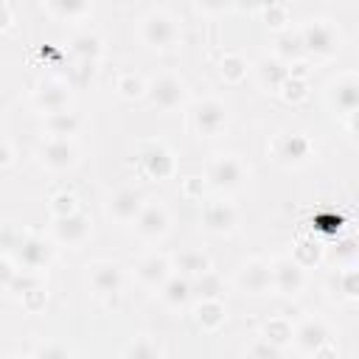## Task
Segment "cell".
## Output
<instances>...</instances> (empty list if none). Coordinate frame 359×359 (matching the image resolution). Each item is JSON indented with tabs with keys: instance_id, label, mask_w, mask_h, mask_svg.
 <instances>
[{
	"instance_id": "37",
	"label": "cell",
	"mask_w": 359,
	"mask_h": 359,
	"mask_svg": "<svg viewBox=\"0 0 359 359\" xmlns=\"http://www.w3.org/2000/svg\"><path fill=\"white\" fill-rule=\"evenodd\" d=\"M34 359H70V351L59 342H42L34 353Z\"/></svg>"
},
{
	"instance_id": "11",
	"label": "cell",
	"mask_w": 359,
	"mask_h": 359,
	"mask_svg": "<svg viewBox=\"0 0 359 359\" xmlns=\"http://www.w3.org/2000/svg\"><path fill=\"white\" fill-rule=\"evenodd\" d=\"M34 101L39 109H45L48 115L50 112H62L67 109V101H70V87L59 79H45L39 81V87L34 90Z\"/></svg>"
},
{
	"instance_id": "24",
	"label": "cell",
	"mask_w": 359,
	"mask_h": 359,
	"mask_svg": "<svg viewBox=\"0 0 359 359\" xmlns=\"http://www.w3.org/2000/svg\"><path fill=\"white\" fill-rule=\"evenodd\" d=\"M191 294H194V292H191V280H188L185 275H171V278L160 286V297H163L168 306H174V309H180L182 303H188Z\"/></svg>"
},
{
	"instance_id": "14",
	"label": "cell",
	"mask_w": 359,
	"mask_h": 359,
	"mask_svg": "<svg viewBox=\"0 0 359 359\" xmlns=\"http://www.w3.org/2000/svg\"><path fill=\"white\" fill-rule=\"evenodd\" d=\"M90 233V216L76 210L70 216H56L53 222V236L62 241V244H81Z\"/></svg>"
},
{
	"instance_id": "28",
	"label": "cell",
	"mask_w": 359,
	"mask_h": 359,
	"mask_svg": "<svg viewBox=\"0 0 359 359\" xmlns=\"http://www.w3.org/2000/svg\"><path fill=\"white\" fill-rule=\"evenodd\" d=\"M123 359H160V345L151 337H135L123 348Z\"/></svg>"
},
{
	"instance_id": "39",
	"label": "cell",
	"mask_w": 359,
	"mask_h": 359,
	"mask_svg": "<svg viewBox=\"0 0 359 359\" xmlns=\"http://www.w3.org/2000/svg\"><path fill=\"white\" fill-rule=\"evenodd\" d=\"M280 90H283V98H286V101H297V98L306 95V84H303V79H294V76H289L286 84H283Z\"/></svg>"
},
{
	"instance_id": "5",
	"label": "cell",
	"mask_w": 359,
	"mask_h": 359,
	"mask_svg": "<svg viewBox=\"0 0 359 359\" xmlns=\"http://www.w3.org/2000/svg\"><path fill=\"white\" fill-rule=\"evenodd\" d=\"M244 180V165L233 154H219L208 163V182L219 191H233Z\"/></svg>"
},
{
	"instance_id": "36",
	"label": "cell",
	"mask_w": 359,
	"mask_h": 359,
	"mask_svg": "<svg viewBox=\"0 0 359 359\" xmlns=\"http://www.w3.org/2000/svg\"><path fill=\"white\" fill-rule=\"evenodd\" d=\"M50 210L56 213V216H70V213H76L79 208H76V196L73 194H56L53 199H50Z\"/></svg>"
},
{
	"instance_id": "8",
	"label": "cell",
	"mask_w": 359,
	"mask_h": 359,
	"mask_svg": "<svg viewBox=\"0 0 359 359\" xmlns=\"http://www.w3.org/2000/svg\"><path fill=\"white\" fill-rule=\"evenodd\" d=\"M168 224H171V216H168L165 205H160L157 199L154 202H146L143 210L135 219V230L143 238H160V236H165L168 233Z\"/></svg>"
},
{
	"instance_id": "20",
	"label": "cell",
	"mask_w": 359,
	"mask_h": 359,
	"mask_svg": "<svg viewBox=\"0 0 359 359\" xmlns=\"http://www.w3.org/2000/svg\"><path fill=\"white\" fill-rule=\"evenodd\" d=\"M174 266L180 269L177 275H185L188 280H194V278L210 272V261H208V255H205L202 250H182V252L174 258Z\"/></svg>"
},
{
	"instance_id": "6",
	"label": "cell",
	"mask_w": 359,
	"mask_h": 359,
	"mask_svg": "<svg viewBox=\"0 0 359 359\" xmlns=\"http://www.w3.org/2000/svg\"><path fill=\"white\" fill-rule=\"evenodd\" d=\"M236 283L247 294H264L266 289H275L272 286V264L264 261V258H252V261L241 264V269L236 275Z\"/></svg>"
},
{
	"instance_id": "34",
	"label": "cell",
	"mask_w": 359,
	"mask_h": 359,
	"mask_svg": "<svg viewBox=\"0 0 359 359\" xmlns=\"http://www.w3.org/2000/svg\"><path fill=\"white\" fill-rule=\"evenodd\" d=\"M48 8L56 11V14H62V17H79V14H87L90 11V6L81 3V0H56V3H48Z\"/></svg>"
},
{
	"instance_id": "9",
	"label": "cell",
	"mask_w": 359,
	"mask_h": 359,
	"mask_svg": "<svg viewBox=\"0 0 359 359\" xmlns=\"http://www.w3.org/2000/svg\"><path fill=\"white\" fill-rule=\"evenodd\" d=\"M306 283L303 275V264H297L294 258H278L272 261V286L280 294H297Z\"/></svg>"
},
{
	"instance_id": "29",
	"label": "cell",
	"mask_w": 359,
	"mask_h": 359,
	"mask_svg": "<svg viewBox=\"0 0 359 359\" xmlns=\"http://www.w3.org/2000/svg\"><path fill=\"white\" fill-rule=\"evenodd\" d=\"M8 294H31V292H36V289H42V280H39V275L34 272V269H20L17 275H14V280L8 283V286H3Z\"/></svg>"
},
{
	"instance_id": "16",
	"label": "cell",
	"mask_w": 359,
	"mask_h": 359,
	"mask_svg": "<svg viewBox=\"0 0 359 359\" xmlns=\"http://www.w3.org/2000/svg\"><path fill=\"white\" fill-rule=\"evenodd\" d=\"M202 222L210 233H230L236 224H238V213L230 202H222V199H213L205 205L202 210Z\"/></svg>"
},
{
	"instance_id": "2",
	"label": "cell",
	"mask_w": 359,
	"mask_h": 359,
	"mask_svg": "<svg viewBox=\"0 0 359 359\" xmlns=\"http://www.w3.org/2000/svg\"><path fill=\"white\" fill-rule=\"evenodd\" d=\"M149 101L157 109H177L185 101V84L174 73H160L149 81Z\"/></svg>"
},
{
	"instance_id": "13",
	"label": "cell",
	"mask_w": 359,
	"mask_h": 359,
	"mask_svg": "<svg viewBox=\"0 0 359 359\" xmlns=\"http://www.w3.org/2000/svg\"><path fill=\"white\" fill-rule=\"evenodd\" d=\"M39 157L48 168H70L76 163V143L70 137H48L39 149Z\"/></svg>"
},
{
	"instance_id": "41",
	"label": "cell",
	"mask_w": 359,
	"mask_h": 359,
	"mask_svg": "<svg viewBox=\"0 0 359 359\" xmlns=\"http://www.w3.org/2000/svg\"><path fill=\"white\" fill-rule=\"evenodd\" d=\"M264 14H266V20H275L272 25H280V22H283L286 8H283V6H266V8H264Z\"/></svg>"
},
{
	"instance_id": "18",
	"label": "cell",
	"mask_w": 359,
	"mask_h": 359,
	"mask_svg": "<svg viewBox=\"0 0 359 359\" xmlns=\"http://www.w3.org/2000/svg\"><path fill=\"white\" fill-rule=\"evenodd\" d=\"M331 104L348 115L359 112V76H342L328 87Z\"/></svg>"
},
{
	"instance_id": "33",
	"label": "cell",
	"mask_w": 359,
	"mask_h": 359,
	"mask_svg": "<svg viewBox=\"0 0 359 359\" xmlns=\"http://www.w3.org/2000/svg\"><path fill=\"white\" fill-rule=\"evenodd\" d=\"M118 90H121L123 98H137V95H143L149 87L143 84L140 76H135V73H123V76L118 79Z\"/></svg>"
},
{
	"instance_id": "40",
	"label": "cell",
	"mask_w": 359,
	"mask_h": 359,
	"mask_svg": "<svg viewBox=\"0 0 359 359\" xmlns=\"http://www.w3.org/2000/svg\"><path fill=\"white\" fill-rule=\"evenodd\" d=\"M356 252H359L356 238H339L337 247H334V255H337V258H353Z\"/></svg>"
},
{
	"instance_id": "12",
	"label": "cell",
	"mask_w": 359,
	"mask_h": 359,
	"mask_svg": "<svg viewBox=\"0 0 359 359\" xmlns=\"http://www.w3.org/2000/svg\"><path fill=\"white\" fill-rule=\"evenodd\" d=\"M135 275H137V280H140L143 286L160 289V286L171 278V264H168V258H163V255H157V252H149V255H143V258L135 264Z\"/></svg>"
},
{
	"instance_id": "42",
	"label": "cell",
	"mask_w": 359,
	"mask_h": 359,
	"mask_svg": "<svg viewBox=\"0 0 359 359\" xmlns=\"http://www.w3.org/2000/svg\"><path fill=\"white\" fill-rule=\"evenodd\" d=\"M314 359H337V348L331 345V339H328L323 348H317V351H314Z\"/></svg>"
},
{
	"instance_id": "45",
	"label": "cell",
	"mask_w": 359,
	"mask_h": 359,
	"mask_svg": "<svg viewBox=\"0 0 359 359\" xmlns=\"http://www.w3.org/2000/svg\"><path fill=\"white\" fill-rule=\"evenodd\" d=\"M351 129L359 135V112H353V115H351Z\"/></svg>"
},
{
	"instance_id": "43",
	"label": "cell",
	"mask_w": 359,
	"mask_h": 359,
	"mask_svg": "<svg viewBox=\"0 0 359 359\" xmlns=\"http://www.w3.org/2000/svg\"><path fill=\"white\" fill-rule=\"evenodd\" d=\"M8 163H11V140L3 137V165H8Z\"/></svg>"
},
{
	"instance_id": "7",
	"label": "cell",
	"mask_w": 359,
	"mask_h": 359,
	"mask_svg": "<svg viewBox=\"0 0 359 359\" xmlns=\"http://www.w3.org/2000/svg\"><path fill=\"white\" fill-rule=\"evenodd\" d=\"M300 34H303L306 50H311L314 56H328V53L337 50V31H334V25L325 22V20H309V22L300 28Z\"/></svg>"
},
{
	"instance_id": "22",
	"label": "cell",
	"mask_w": 359,
	"mask_h": 359,
	"mask_svg": "<svg viewBox=\"0 0 359 359\" xmlns=\"http://www.w3.org/2000/svg\"><path fill=\"white\" fill-rule=\"evenodd\" d=\"M258 73H261V81L266 87H272V90H280L286 84V79L292 76V70L286 67V62L278 59V56H264L261 65H258Z\"/></svg>"
},
{
	"instance_id": "30",
	"label": "cell",
	"mask_w": 359,
	"mask_h": 359,
	"mask_svg": "<svg viewBox=\"0 0 359 359\" xmlns=\"http://www.w3.org/2000/svg\"><path fill=\"white\" fill-rule=\"evenodd\" d=\"M191 292L199 294L202 300H216L219 292H222V278L216 272H205V275L191 280Z\"/></svg>"
},
{
	"instance_id": "35",
	"label": "cell",
	"mask_w": 359,
	"mask_h": 359,
	"mask_svg": "<svg viewBox=\"0 0 359 359\" xmlns=\"http://www.w3.org/2000/svg\"><path fill=\"white\" fill-rule=\"evenodd\" d=\"M250 359H280V348L275 345V342H269V339H255L252 345H250Z\"/></svg>"
},
{
	"instance_id": "38",
	"label": "cell",
	"mask_w": 359,
	"mask_h": 359,
	"mask_svg": "<svg viewBox=\"0 0 359 359\" xmlns=\"http://www.w3.org/2000/svg\"><path fill=\"white\" fill-rule=\"evenodd\" d=\"M339 289L348 297H359V269H345L339 272Z\"/></svg>"
},
{
	"instance_id": "44",
	"label": "cell",
	"mask_w": 359,
	"mask_h": 359,
	"mask_svg": "<svg viewBox=\"0 0 359 359\" xmlns=\"http://www.w3.org/2000/svg\"><path fill=\"white\" fill-rule=\"evenodd\" d=\"M199 8H208V11H222L224 3H199Z\"/></svg>"
},
{
	"instance_id": "26",
	"label": "cell",
	"mask_w": 359,
	"mask_h": 359,
	"mask_svg": "<svg viewBox=\"0 0 359 359\" xmlns=\"http://www.w3.org/2000/svg\"><path fill=\"white\" fill-rule=\"evenodd\" d=\"M303 50H306V45H303V34H300V31L286 28V31L278 34V39H275V53H278V59L289 62V59H297Z\"/></svg>"
},
{
	"instance_id": "10",
	"label": "cell",
	"mask_w": 359,
	"mask_h": 359,
	"mask_svg": "<svg viewBox=\"0 0 359 359\" xmlns=\"http://www.w3.org/2000/svg\"><path fill=\"white\" fill-rule=\"evenodd\" d=\"M143 205L146 202H143L140 188H118L107 202V213L118 222H135L137 213L143 210Z\"/></svg>"
},
{
	"instance_id": "1",
	"label": "cell",
	"mask_w": 359,
	"mask_h": 359,
	"mask_svg": "<svg viewBox=\"0 0 359 359\" xmlns=\"http://www.w3.org/2000/svg\"><path fill=\"white\" fill-rule=\"evenodd\" d=\"M177 36H180L177 20L163 8H151L140 20V39L146 45H151V48H165V45L177 42Z\"/></svg>"
},
{
	"instance_id": "4",
	"label": "cell",
	"mask_w": 359,
	"mask_h": 359,
	"mask_svg": "<svg viewBox=\"0 0 359 359\" xmlns=\"http://www.w3.org/2000/svg\"><path fill=\"white\" fill-rule=\"evenodd\" d=\"M14 252H17L20 264H22L25 269H34V272L42 269V266H48L50 258H53V247H50L45 238L31 236V233H20V236H17ZM6 255H11V252H6Z\"/></svg>"
},
{
	"instance_id": "25",
	"label": "cell",
	"mask_w": 359,
	"mask_h": 359,
	"mask_svg": "<svg viewBox=\"0 0 359 359\" xmlns=\"http://www.w3.org/2000/svg\"><path fill=\"white\" fill-rule=\"evenodd\" d=\"M79 115L76 112H70V109H62V112H50V115H45V129L50 132V137H70V135H76V129H79Z\"/></svg>"
},
{
	"instance_id": "27",
	"label": "cell",
	"mask_w": 359,
	"mask_h": 359,
	"mask_svg": "<svg viewBox=\"0 0 359 359\" xmlns=\"http://www.w3.org/2000/svg\"><path fill=\"white\" fill-rule=\"evenodd\" d=\"M196 323L202 328H219L224 323V306H222V300L219 297L216 300H199V306H196Z\"/></svg>"
},
{
	"instance_id": "21",
	"label": "cell",
	"mask_w": 359,
	"mask_h": 359,
	"mask_svg": "<svg viewBox=\"0 0 359 359\" xmlns=\"http://www.w3.org/2000/svg\"><path fill=\"white\" fill-rule=\"evenodd\" d=\"M70 53L79 59V62H98V56H101V39H98V34H93V31H79V34H73V39H70Z\"/></svg>"
},
{
	"instance_id": "19",
	"label": "cell",
	"mask_w": 359,
	"mask_h": 359,
	"mask_svg": "<svg viewBox=\"0 0 359 359\" xmlns=\"http://www.w3.org/2000/svg\"><path fill=\"white\" fill-rule=\"evenodd\" d=\"M328 339H331V337H328V328H325L323 320H306V323L294 331V342H297L303 351H309V353H314L317 348H323Z\"/></svg>"
},
{
	"instance_id": "31",
	"label": "cell",
	"mask_w": 359,
	"mask_h": 359,
	"mask_svg": "<svg viewBox=\"0 0 359 359\" xmlns=\"http://www.w3.org/2000/svg\"><path fill=\"white\" fill-rule=\"evenodd\" d=\"M292 337H294V334H292V325H289L283 317H275V320H269V323L264 325V339L275 342L278 348H280V345H286Z\"/></svg>"
},
{
	"instance_id": "15",
	"label": "cell",
	"mask_w": 359,
	"mask_h": 359,
	"mask_svg": "<svg viewBox=\"0 0 359 359\" xmlns=\"http://www.w3.org/2000/svg\"><path fill=\"white\" fill-rule=\"evenodd\" d=\"M140 165H143V171H146L151 180H165V177L174 171V157H171V151H168L165 146L149 143V146H143V151H140Z\"/></svg>"
},
{
	"instance_id": "32",
	"label": "cell",
	"mask_w": 359,
	"mask_h": 359,
	"mask_svg": "<svg viewBox=\"0 0 359 359\" xmlns=\"http://www.w3.org/2000/svg\"><path fill=\"white\" fill-rule=\"evenodd\" d=\"M244 73H247V62L241 53H224L222 56V76L227 81H238V79H244Z\"/></svg>"
},
{
	"instance_id": "3",
	"label": "cell",
	"mask_w": 359,
	"mask_h": 359,
	"mask_svg": "<svg viewBox=\"0 0 359 359\" xmlns=\"http://www.w3.org/2000/svg\"><path fill=\"white\" fill-rule=\"evenodd\" d=\"M191 121H194V129H196L199 135L213 137V135H219V132L224 129V123H227V109H224V104L216 101V98H202L199 104H194Z\"/></svg>"
},
{
	"instance_id": "17",
	"label": "cell",
	"mask_w": 359,
	"mask_h": 359,
	"mask_svg": "<svg viewBox=\"0 0 359 359\" xmlns=\"http://www.w3.org/2000/svg\"><path fill=\"white\" fill-rule=\"evenodd\" d=\"M90 283L98 294H115L123 286V272L112 261H95L90 266Z\"/></svg>"
},
{
	"instance_id": "23",
	"label": "cell",
	"mask_w": 359,
	"mask_h": 359,
	"mask_svg": "<svg viewBox=\"0 0 359 359\" xmlns=\"http://www.w3.org/2000/svg\"><path fill=\"white\" fill-rule=\"evenodd\" d=\"M309 151H311V143L303 135H283L278 140V157L286 163H300L309 157Z\"/></svg>"
}]
</instances>
